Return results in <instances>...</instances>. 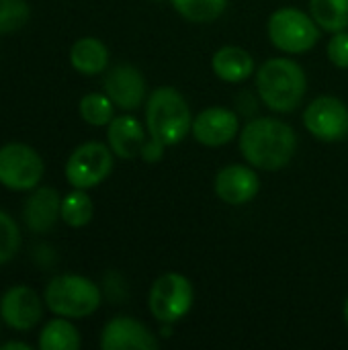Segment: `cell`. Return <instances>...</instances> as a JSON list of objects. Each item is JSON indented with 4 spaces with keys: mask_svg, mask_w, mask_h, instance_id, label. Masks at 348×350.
<instances>
[{
    "mask_svg": "<svg viewBox=\"0 0 348 350\" xmlns=\"http://www.w3.org/2000/svg\"><path fill=\"white\" fill-rule=\"evenodd\" d=\"M29 4L25 0H0V33H12L29 21Z\"/></svg>",
    "mask_w": 348,
    "mask_h": 350,
    "instance_id": "25",
    "label": "cell"
},
{
    "mask_svg": "<svg viewBox=\"0 0 348 350\" xmlns=\"http://www.w3.org/2000/svg\"><path fill=\"white\" fill-rule=\"evenodd\" d=\"M103 350H156L158 340L150 328L129 316H117L105 324L101 334Z\"/></svg>",
    "mask_w": 348,
    "mask_h": 350,
    "instance_id": "14",
    "label": "cell"
},
{
    "mask_svg": "<svg viewBox=\"0 0 348 350\" xmlns=\"http://www.w3.org/2000/svg\"><path fill=\"white\" fill-rule=\"evenodd\" d=\"M62 221L70 228H84L90 224L94 215V205L92 199L84 189H74L62 199Z\"/></svg>",
    "mask_w": 348,
    "mask_h": 350,
    "instance_id": "21",
    "label": "cell"
},
{
    "mask_svg": "<svg viewBox=\"0 0 348 350\" xmlns=\"http://www.w3.org/2000/svg\"><path fill=\"white\" fill-rule=\"evenodd\" d=\"M193 127L185 96L174 86H158L146 98V129L150 139L142 152L146 162H158L164 148L180 144Z\"/></svg>",
    "mask_w": 348,
    "mask_h": 350,
    "instance_id": "1",
    "label": "cell"
},
{
    "mask_svg": "<svg viewBox=\"0 0 348 350\" xmlns=\"http://www.w3.org/2000/svg\"><path fill=\"white\" fill-rule=\"evenodd\" d=\"M306 129L320 142L336 144L348 135V109L336 96H318L304 111Z\"/></svg>",
    "mask_w": 348,
    "mask_h": 350,
    "instance_id": "9",
    "label": "cell"
},
{
    "mask_svg": "<svg viewBox=\"0 0 348 350\" xmlns=\"http://www.w3.org/2000/svg\"><path fill=\"white\" fill-rule=\"evenodd\" d=\"M62 199L59 193L51 187H35L23 207L25 224L35 234L49 232L55 221L62 217Z\"/></svg>",
    "mask_w": 348,
    "mask_h": 350,
    "instance_id": "16",
    "label": "cell"
},
{
    "mask_svg": "<svg viewBox=\"0 0 348 350\" xmlns=\"http://www.w3.org/2000/svg\"><path fill=\"white\" fill-rule=\"evenodd\" d=\"M113 150L101 142L78 146L66 162V178L74 189H94L113 170Z\"/></svg>",
    "mask_w": 348,
    "mask_h": 350,
    "instance_id": "8",
    "label": "cell"
},
{
    "mask_svg": "<svg viewBox=\"0 0 348 350\" xmlns=\"http://www.w3.org/2000/svg\"><path fill=\"white\" fill-rule=\"evenodd\" d=\"M193 301L195 289L191 281L180 273H166L154 281L148 295V310L158 322L170 326L191 312Z\"/></svg>",
    "mask_w": 348,
    "mask_h": 350,
    "instance_id": "6",
    "label": "cell"
},
{
    "mask_svg": "<svg viewBox=\"0 0 348 350\" xmlns=\"http://www.w3.org/2000/svg\"><path fill=\"white\" fill-rule=\"evenodd\" d=\"M238 146L242 158L252 168L277 172L293 160L297 150V135L285 121L275 117H258L242 127Z\"/></svg>",
    "mask_w": 348,
    "mask_h": 350,
    "instance_id": "2",
    "label": "cell"
},
{
    "mask_svg": "<svg viewBox=\"0 0 348 350\" xmlns=\"http://www.w3.org/2000/svg\"><path fill=\"white\" fill-rule=\"evenodd\" d=\"M256 90L271 111L291 113L306 96L308 78L297 62L289 57H273L256 70Z\"/></svg>",
    "mask_w": 348,
    "mask_h": 350,
    "instance_id": "3",
    "label": "cell"
},
{
    "mask_svg": "<svg viewBox=\"0 0 348 350\" xmlns=\"http://www.w3.org/2000/svg\"><path fill=\"white\" fill-rule=\"evenodd\" d=\"M310 14L322 31L338 33L348 29V0H310Z\"/></svg>",
    "mask_w": 348,
    "mask_h": 350,
    "instance_id": "20",
    "label": "cell"
},
{
    "mask_svg": "<svg viewBox=\"0 0 348 350\" xmlns=\"http://www.w3.org/2000/svg\"><path fill=\"white\" fill-rule=\"evenodd\" d=\"M80 117L94 127H105L113 121L115 117V105L107 94L101 92H90L86 96H82L80 105Z\"/></svg>",
    "mask_w": 348,
    "mask_h": 350,
    "instance_id": "23",
    "label": "cell"
},
{
    "mask_svg": "<svg viewBox=\"0 0 348 350\" xmlns=\"http://www.w3.org/2000/svg\"><path fill=\"white\" fill-rule=\"evenodd\" d=\"M172 8L189 23H213L228 6V0H170Z\"/></svg>",
    "mask_w": 348,
    "mask_h": 350,
    "instance_id": "22",
    "label": "cell"
},
{
    "mask_svg": "<svg viewBox=\"0 0 348 350\" xmlns=\"http://www.w3.org/2000/svg\"><path fill=\"white\" fill-rule=\"evenodd\" d=\"M211 70L219 80L238 84L254 74V59L246 49L238 45H224L213 53Z\"/></svg>",
    "mask_w": 348,
    "mask_h": 350,
    "instance_id": "17",
    "label": "cell"
},
{
    "mask_svg": "<svg viewBox=\"0 0 348 350\" xmlns=\"http://www.w3.org/2000/svg\"><path fill=\"white\" fill-rule=\"evenodd\" d=\"M345 322H347V326H348V299L345 301Z\"/></svg>",
    "mask_w": 348,
    "mask_h": 350,
    "instance_id": "28",
    "label": "cell"
},
{
    "mask_svg": "<svg viewBox=\"0 0 348 350\" xmlns=\"http://www.w3.org/2000/svg\"><path fill=\"white\" fill-rule=\"evenodd\" d=\"M43 299L55 316L80 320L101 308L103 295L98 285L82 275H59L47 283Z\"/></svg>",
    "mask_w": 348,
    "mask_h": 350,
    "instance_id": "4",
    "label": "cell"
},
{
    "mask_svg": "<svg viewBox=\"0 0 348 350\" xmlns=\"http://www.w3.org/2000/svg\"><path fill=\"white\" fill-rule=\"evenodd\" d=\"M326 53H328V59L336 68L348 70V31L332 33V39L328 41Z\"/></svg>",
    "mask_w": 348,
    "mask_h": 350,
    "instance_id": "26",
    "label": "cell"
},
{
    "mask_svg": "<svg viewBox=\"0 0 348 350\" xmlns=\"http://www.w3.org/2000/svg\"><path fill=\"white\" fill-rule=\"evenodd\" d=\"M238 115L226 107H209L203 109L197 117H193L191 133L205 148H222L234 137H238Z\"/></svg>",
    "mask_w": 348,
    "mask_h": 350,
    "instance_id": "11",
    "label": "cell"
},
{
    "mask_svg": "<svg viewBox=\"0 0 348 350\" xmlns=\"http://www.w3.org/2000/svg\"><path fill=\"white\" fill-rule=\"evenodd\" d=\"M213 191L215 195L234 207L246 205L250 203L258 191H260V178L258 174L252 170V166H244V164H230L224 166L213 180Z\"/></svg>",
    "mask_w": 348,
    "mask_h": 350,
    "instance_id": "12",
    "label": "cell"
},
{
    "mask_svg": "<svg viewBox=\"0 0 348 350\" xmlns=\"http://www.w3.org/2000/svg\"><path fill=\"white\" fill-rule=\"evenodd\" d=\"M107 137H109V148L121 160H133L142 156L148 144L146 129L133 115L113 117V121L107 125Z\"/></svg>",
    "mask_w": 348,
    "mask_h": 350,
    "instance_id": "15",
    "label": "cell"
},
{
    "mask_svg": "<svg viewBox=\"0 0 348 350\" xmlns=\"http://www.w3.org/2000/svg\"><path fill=\"white\" fill-rule=\"evenodd\" d=\"M37 347L41 350H78L80 349V332L70 322V318H53L39 332Z\"/></svg>",
    "mask_w": 348,
    "mask_h": 350,
    "instance_id": "19",
    "label": "cell"
},
{
    "mask_svg": "<svg viewBox=\"0 0 348 350\" xmlns=\"http://www.w3.org/2000/svg\"><path fill=\"white\" fill-rule=\"evenodd\" d=\"M0 318L12 330H31L43 318L41 297L27 285H14L0 299Z\"/></svg>",
    "mask_w": 348,
    "mask_h": 350,
    "instance_id": "10",
    "label": "cell"
},
{
    "mask_svg": "<svg viewBox=\"0 0 348 350\" xmlns=\"http://www.w3.org/2000/svg\"><path fill=\"white\" fill-rule=\"evenodd\" d=\"M43 160L27 144H6L0 148V185L10 191H33L43 178Z\"/></svg>",
    "mask_w": 348,
    "mask_h": 350,
    "instance_id": "7",
    "label": "cell"
},
{
    "mask_svg": "<svg viewBox=\"0 0 348 350\" xmlns=\"http://www.w3.org/2000/svg\"><path fill=\"white\" fill-rule=\"evenodd\" d=\"M320 27L312 18V14L293 8L283 6L277 8L267 23V33L271 43L283 51V53H306L320 41Z\"/></svg>",
    "mask_w": 348,
    "mask_h": 350,
    "instance_id": "5",
    "label": "cell"
},
{
    "mask_svg": "<svg viewBox=\"0 0 348 350\" xmlns=\"http://www.w3.org/2000/svg\"><path fill=\"white\" fill-rule=\"evenodd\" d=\"M21 248V230L16 221L0 209V265L16 256Z\"/></svg>",
    "mask_w": 348,
    "mask_h": 350,
    "instance_id": "24",
    "label": "cell"
},
{
    "mask_svg": "<svg viewBox=\"0 0 348 350\" xmlns=\"http://www.w3.org/2000/svg\"><path fill=\"white\" fill-rule=\"evenodd\" d=\"M70 64L76 72L84 76H96L109 66V49L96 37L76 39L70 47Z\"/></svg>",
    "mask_w": 348,
    "mask_h": 350,
    "instance_id": "18",
    "label": "cell"
},
{
    "mask_svg": "<svg viewBox=\"0 0 348 350\" xmlns=\"http://www.w3.org/2000/svg\"><path fill=\"white\" fill-rule=\"evenodd\" d=\"M0 350H31V345H27V342H4Z\"/></svg>",
    "mask_w": 348,
    "mask_h": 350,
    "instance_id": "27",
    "label": "cell"
},
{
    "mask_svg": "<svg viewBox=\"0 0 348 350\" xmlns=\"http://www.w3.org/2000/svg\"><path fill=\"white\" fill-rule=\"evenodd\" d=\"M105 94L121 111H135L146 103V78L131 64L115 66L105 78Z\"/></svg>",
    "mask_w": 348,
    "mask_h": 350,
    "instance_id": "13",
    "label": "cell"
}]
</instances>
